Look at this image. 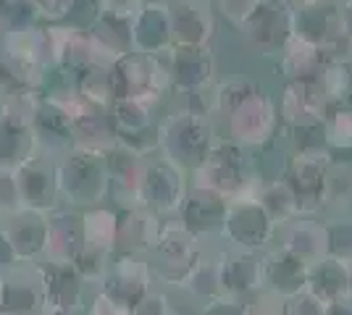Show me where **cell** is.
Returning a JSON list of instances; mask_svg holds the SVG:
<instances>
[{
    "mask_svg": "<svg viewBox=\"0 0 352 315\" xmlns=\"http://www.w3.org/2000/svg\"><path fill=\"white\" fill-rule=\"evenodd\" d=\"M58 200L72 208H98L111 195L108 152L72 148L56 161Z\"/></svg>",
    "mask_w": 352,
    "mask_h": 315,
    "instance_id": "6da1fadb",
    "label": "cell"
},
{
    "mask_svg": "<svg viewBox=\"0 0 352 315\" xmlns=\"http://www.w3.org/2000/svg\"><path fill=\"white\" fill-rule=\"evenodd\" d=\"M197 242L200 240L182 221L163 224L153 250L147 253V268L153 281H161L166 286H182L187 273L200 260Z\"/></svg>",
    "mask_w": 352,
    "mask_h": 315,
    "instance_id": "7a4b0ae2",
    "label": "cell"
},
{
    "mask_svg": "<svg viewBox=\"0 0 352 315\" xmlns=\"http://www.w3.org/2000/svg\"><path fill=\"white\" fill-rule=\"evenodd\" d=\"M150 292H153V276L145 257L118 253V257H113L105 270L98 294H103L113 307L132 315Z\"/></svg>",
    "mask_w": 352,
    "mask_h": 315,
    "instance_id": "3957f363",
    "label": "cell"
},
{
    "mask_svg": "<svg viewBox=\"0 0 352 315\" xmlns=\"http://www.w3.org/2000/svg\"><path fill=\"white\" fill-rule=\"evenodd\" d=\"M16 187V197L21 210L50 213L58 208V184H56V161L45 155H32L30 161L11 171Z\"/></svg>",
    "mask_w": 352,
    "mask_h": 315,
    "instance_id": "277c9868",
    "label": "cell"
},
{
    "mask_svg": "<svg viewBox=\"0 0 352 315\" xmlns=\"http://www.w3.org/2000/svg\"><path fill=\"white\" fill-rule=\"evenodd\" d=\"M85 247L82 237V215L72 208H53L45 213V247L43 257L47 263H60V266H74Z\"/></svg>",
    "mask_w": 352,
    "mask_h": 315,
    "instance_id": "5b68a950",
    "label": "cell"
},
{
    "mask_svg": "<svg viewBox=\"0 0 352 315\" xmlns=\"http://www.w3.org/2000/svg\"><path fill=\"white\" fill-rule=\"evenodd\" d=\"M223 234L245 253H258L268 247L274 237V221L261 202H234L223 213Z\"/></svg>",
    "mask_w": 352,
    "mask_h": 315,
    "instance_id": "8992f818",
    "label": "cell"
},
{
    "mask_svg": "<svg viewBox=\"0 0 352 315\" xmlns=\"http://www.w3.org/2000/svg\"><path fill=\"white\" fill-rule=\"evenodd\" d=\"M34 279L43 294V305H60V307H85V286L87 281L76 273L74 266L37 260L32 263Z\"/></svg>",
    "mask_w": 352,
    "mask_h": 315,
    "instance_id": "52a82bcc",
    "label": "cell"
},
{
    "mask_svg": "<svg viewBox=\"0 0 352 315\" xmlns=\"http://www.w3.org/2000/svg\"><path fill=\"white\" fill-rule=\"evenodd\" d=\"M184 205V181L182 174L166 161L145 165L142 174V208L150 213H179Z\"/></svg>",
    "mask_w": 352,
    "mask_h": 315,
    "instance_id": "ba28073f",
    "label": "cell"
},
{
    "mask_svg": "<svg viewBox=\"0 0 352 315\" xmlns=\"http://www.w3.org/2000/svg\"><path fill=\"white\" fill-rule=\"evenodd\" d=\"M0 231L8 242L11 253H14L19 266L27 263H37L43 257L45 247V213H34V210H21L8 218H3Z\"/></svg>",
    "mask_w": 352,
    "mask_h": 315,
    "instance_id": "9c48e42d",
    "label": "cell"
},
{
    "mask_svg": "<svg viewBox=\"0 0 352 315\" xmlns=\"http://www.w3.org/2000/svg\"><path fill=\"white\" fill-rule=\"evenodd\" d=\"M161 221L147 208H126L116 213V250L121 255L142 257L158 240Z\"/></svg>",
    "mask_w": 352,
    "mask_h": 315,
    "instance_id": "30bf717a",
    "label": "cell"
},
{
    "mask_svg": "<svg viewBox=\"0 0 352 315\" xmlns=\"http://www.w3.org/2000/svg\"><path fill=\"white\" fill-rule=\"evenodd\" d=\"M305 276H308V263L300 257L289 255L287 250H271L261 257V281L263 289L276 294V297H289L294 292L305 289Z\"/></svg>",
    "mask_w": 352,
    "mask_h": 315,
    "instance_id": "8fae6325",
    "label": "cell"
},
{
    "mask_svg": "<svg viewBox=\"0 0 352 315\" xmlns=\"http://www.w3.org/2000/svg\"><path fill=\"white\" fill-rule=\"evenodd\" d=\"M32 132H34V139H37L40 155L50 158V161H58L74 148L72 126H69L66 116L53 103H47L45 97L43 105L34 113V119H32Z\"/></svg>",
    "mask_w": 352,
    "mask_h": 315,
    "instance_id": "7c38bea8",
    "label": "cell"
},
{
    "mask_svg": "<svg viewBox=\"0 0 352 315\" xmlns=\"http://www.w3.org/2000/svg\"><path fill=\"white\" fill-rule=\"evenodd\" d=\"M219 270H221V289L229 297H239L248 300L250 294L261 292L263 281H261V257L255 253H226L219 257Z\"/></svg>",
    "mask_w": 352,
    "mask_h": 315,
    "instance_id": "4fadbf2b",
    "label": "cell"
},
{
    "mask_svg": "<svg viewBox=\"0 0 352 315\" xmlns=\"http://www.w3.org/2000/svg\"><path fill=\"white\" fill-rule=\"evenodd\" d=\"M305 292H310L323 305L344 300L347 297V263L329 255L310 263L308 276H305Z\"/></svg>",
    "mask_w": 352,
    "mask_h": 315,
    "instance_id": "5bb4252c",
    "label": "cell"
},
{
    "mask_svg": "<svg viewBox=\"0 0 352 315\" xmlns=\"http://www.w3.org/2000/svg\"><path fill=\"white\" fill-rule=\"evenodd\" d=\"M37 152L32 124L0 116V171H14Z\"/></svg>",
    "mask_w": 352,
    "mask_h": 315,
    "instance_id": "9a60e30c",
    "label": "cell"
},
{
    "mask_svg": "<svg viewBox=\"0 0 352 315\" xmlns=\"http://www.w3.org/2000/svg\"><path fill=\"white\" fill-rule=\"evenodd\" d=\"M279 247L310 266V263L329 255L326 229L321 224H313V221H292L284 229Z\"/></svg>",
    "mask_w": 352,
    "mask_h": 315,
    "instance_id": "2e32d148",
    "label": "cell"
},
{
    "mask_svg": "<svg viewBox=\"0 0 352 315\" xmlns=\"http://www.w3.org/2000/svg\"><path fill=\"white\" fill-rule=\"evenodd\" d=\"M223 213H226L223 197L206 192V189H197L182 205V224L187 226L195 237H200L210 226L223 224Z\"/></svg>",
    "mask_w": 352,
    "mask_h": 315,
    "instance_id": "e0dca14e",
    "label": "cell"
},
{
    "mask_svg": "<svg viewBox=\"0 0 352 315\" xmlns=\"http://www.w3.org/2000/svg\"><path fill=\"white\" fill-rule=\"evenodd\" d=\"M82 237L85 247L113 255L116 253V213L105 208H87L82 213Z\"/></svg>",
    "mask_w": 352,
    "mask_h": 315,
    "instance_id": "ac0fdd59",
    "label": "cell"
},
{
    "mask_svg": "<svg viewBox=\"0 0 352 315\" xmlns=\"http://www.w3.org/2000/svg\"><path fill=\"white\" fill-rule=\"evenodd\" d=\"M161 11L163 8L158 5H147V8L137 11V16L132 19V45L142 47V50H158L161 45H166L168 19Z\"/></svg>",
    "mask_w": 352,
    "mask_h": 315,
    "instance_id": "d6986e66",
    "label": "cell"
},
{
    "mask_svg": "<svg viewBox=\"0 0 352 315\" xmlns=\"http://www.w3.org/2000/svg\"><path fill=\"white\" fill-rule=\"evenodd\" d=\"M182 289H184L190 297L200 300L203 305L221 297L223 289H221L219 257H216V260H213V257H200V260L195 263V268L187 273V279L182 281Z\"/></svg>",
    "mask_w": 352,
    "mask_h": 315,
    "instance_id": "ffe728a7",
    "label": "cell"
},
{
    "mask_svg": "<svg viewBox=\"0 0 352 315\" xmlns=\"http://www.w3.org/2000/svg\"><path fill=\"white\" fill-rule=\"evenodd\" d=\"M37 14L30 0H0V34L37 27Z\"/></svg>",
    "mask_w": 352,
    "mask_h": 315,
    "instance_id": "44dd1931",
    "label": "cell"
},
{
    "mask_svg": "<svg viewBox=\"0 0 352 315\" xmlns=\"http://www.w3.org/2000/svg\"><path fill=\"white\" fill-rule=\"evenodd\" d=\"M100 14H103V11H100V0H72L69 11H66V16L60 19L58 24L66 27V30L82 32V34H85V32L98 21Z\"/></svg>",
    "mask_w": 352,
    "mask_h": 315,
    "instance_id": "7402d4cb",
    "label": "cell"
},
{
    "mask_svg": "<svg viewBox=\"0 0 352 315\" xmlns=\"http://www.w3.org/2000/svg\"><path fill=\"white\" fill-rule=\"evenodd\" d=\"M323 229H326L329 257H337L342 263H352V218H344V221L331 226H323Z\"/></svg>",
    "mask_w": 352,
    "mask_h": 315,
    "instance_id": "603a6c76",
    "label": "cell"
},
{
    "mask_svg": "<svg viewBox=\"0 0 352 315\" xmlns=\"http://www.w3.org/2000/svg\"><path fill=\"white\" fill-rule=\"evenodd\" d=\"M326 305L321 300H316L310 292L300 289L289 297H281V315H323Z\"/></svg>",
    "mask_w": 352,
    "mask_h": 315,
    "instance_id": "cb8c5ba5",
    "label": "cell"
},
{
    "mask_svg": "<svg viewBox=\"0 0 352 315\" xmlns=\"http://www.w3.org/2000/svg\"><path fill=\"white\" fill-rule=\"evenodd\" d=\"M245 313L248 315H281V297L271 292H255L245 300Z\"/></svg>",
    "mask_w": 352,
    "mask_h": 315,
    "instance_id": "d4e9b609",
    "label": "cell"
},
{
    "mask_svg": "<svg viewBox=\"0 0 352 315\" xmlns=\"http://www.w3.org/2000/svg\"><path fill=\"white\" fill-rule=\"evenodd\" d=\"M197 315H248V313H245V300L229 297V294H221V297H216V300L206 302Z\"/></svg>",
    "mask_w": 352,
    "mask_h": 315,
    "instance_id": "484cf974",
    "label": "cell"
},
{
    "mask_svg": "<svg viewBox=\"0 0 352 315\" xmlns=\"http://www.w3.org/2000/svg\"><path fill=\"white\" fill-rule=\"evenodd\" d=\"M30 3L37 19L47 21V24H58L69 11V5H72V0H30Z\"/></svg>",
    "mask_w": 352,
    "mask_h": 315,
    "instance_id": "4316f807",
    "label": "cell"
},
{
    "mask_svg": "<svg viewBox=\"0 0 352 315\" xmlns=\"http://www.w3.org/2000/svg\"><path fill=\"white\" fill-rule=\"evenodd\" d=\"M87 315H129V313H124V310L113 307L103 294H95V300H92V305H89Z\"/></svg>",
    "mask_w": 352,
    "mask_h": 315,
    "instance_id": "83f0119b",
    "label": "cell"
},
{
    "mask_svg": "<svg viewBox=\"0 0 352 315\" xmlns=\"http://www.w3.org/2000/svg\"><path fill=\"white\" fill-rule=\"evenodd\" d=\"M40 315H87L85 307H60V305H43Z\"/></svg>",
    "mask_w": 352,
    "mask_h": 315,
    "instance_id": "f1b7e54d",
    "label": "cell"
},
{
    "mask_svg": "<svg viewBox=\"0 0 352 315\" xmlns=\"http://www.w3.org/2000/svg\"><path fill=\"white\" fill-rule=\"evenodd\" d=\"M323 315H352V297L334 302V305H326V313Z\"/></svg>",
    "mask_w": 352,
    "mask_h": 315,
    "instance_id": "f546056e",
    "label": "cell"
},
{
    "mask_svg": "<svg viewBox=\"0 0 352 315\" xmlns=\"http://www.w3.org/2000/svg\"><path fill=\"white\" fill-rule=\"evenodd\" d=\"M347 297H352V263H347Z\"/></svg>",
    "mask_w": 352,
    "mask_h": 315,
    "instance_id": "4dcf8cb0",
    "label": "cell"
},
{
    "mask_svg": "<svg viewBox=\"0 0 352 315\" xmlns=\"http://www.w3.org/2000/svg\"><path fill=\"white\" fill-rule=\"evenodd\" d=\"M0 289H3V273H0Z\"/></svg>",
    "mask_w": 352,
    "mask_h": 315,
    "instance_id": "1f68e13d",
    "label": "cell"
},
{
    "mask_svg": "<svg viewBox=\"0 0 352 315\" xmlns=\"http://www.w3.org/2000/svg\"><path fill=\"white\" fill-rule=\"evenodd\" d=\"M0 221H3V210H0Z\"/></svg>",
    "mask_w": 352,
    "mask_h": 315,
    "instance_id": "d6a6232c",
    "label": "cell"
},
{
    "mask_svg": "<svg viewBox=\"0 0 352 315\" xmlns=\"http://www.w3.org/2000/svg\"><path fill=\"white\" fill-rule=\"evenodd\" d=\"M0 315H8V313H0Z\"/></svg>",
    "mask_w": 352,
    "mask_h": 315,
    "instance_id": "836d02e7",
    "label": "cell"
}]
</instances>
